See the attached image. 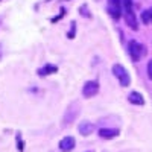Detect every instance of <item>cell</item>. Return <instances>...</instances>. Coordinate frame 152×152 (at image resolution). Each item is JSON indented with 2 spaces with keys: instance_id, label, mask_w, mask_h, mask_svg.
Here are the masks:
<instances>
[{
  "instance_id": "6da1fadb",
  "label": "cell",
  "mask_w": 152,
  "mask_h": 152,
  "mask_svg": "<svg viewBox=\"0 0 152 152\" xmlns=\"http://www.w3.org/2000/svg\"><path fill=\"white\" fill-rule=\"evenodd\" d=\"M79 113H81L79 104H78V102H72V104L66 108V113H64V116H62V126L72 125L76 119H78Z\"/></svg>"
},
{
  "instance_id": "7a4b0ae2",
  "label": "cell",
  "mask_w": 152,
  "mask_h": 152,
  "mask_svg": "<svg viewBox=\"0 0 152 152\" xmlns=\"http://www.w3.org/2000/svg\"><path fill=\"white\" fill-rule=\"evenodd\" d=\"M111 70H113V75L119 79V82H120V85H122V87H128V85L131 84V76H129L128 70H126L122 64L116 62V64L113 66V69H111Z\"/></svg>"
},
{
  "instance_id": "3957f363",
  "label": "cell",
  "mask_w": 152,
  "mask_h": 152,
  "mask_svg": "<svg viewBox=\"0 0 152 152\" xmlns=\"http://www.w3.org/2000/svg\"><path fill=\"white\" fill-rule=\"evenodd\" d=\"M128 53H129L132 61H140L145 56V53H146V49H145L143 44H140L138 41L131 40L128 43Z\"/></svg>"
},
{
  "instance_id": "277c9868",
  "label": "cell",
  "mask_w": 152,
  "mask_h": 152,
  "mask_svg": "<svg viewBox=\"0 0 152 152\" xmlns=\"http://www.w3.org/2000/svg\"><path fill=\"white\" fill-rule=\"evenodd\" d=\"M99 93V82L97 81H87L82 87V96L84 97H93Z\"/></svg>"
},
{
  "instance_id": "5b68a950",
  "label": "cell",
  "mask_w": 152,
  "mask_h": 152,
  "mask_svg": "<svg viewBox=\"0 0 152 152\" xmlns=\"http://www.w3.org/2000/svg\"><path fill=\"white\" fill-rule=\"evenodd\" d=\"M123 18H125V23L128 24L132 31H138V20H137V15L134 14V9L125 11Z\"/></svg>"
},
{
  "instance_id": "8992f818",
  "label": "cell",
  "mask_w": 152,
  "mask_h": 152,
  "mask_svg": "<svg viewBox=\"0 0 152 152\" xmlns=\"http://www.w3.org/2000/svg\"><path fill=\"white\" fill-rule=\"evenodd\" d=\"M75 146H76V140H75L72 135L64 137V138L59 142V145H58V148H59L61 152H70V151L75 149Z\"/></svg>"
},
{
  "instance_id": "52a82bcc",
  "label": "cell",
  "mask_w": 152,
  "mask_h": 152,
  "mask_svg": "<svg viewBox=\"0 0 152 152\" xmlns=\"http://www.w3.org/2000/svg\"><path fill=\"white\" fill-rule=\"evenodd\" d=\"M107 12L110 14L111 18L114 20H119L120 15H122V5H117V3H107Z\"/></svg>"
},
{
  "instance_id": "ba28073f",
  "label": "cell",
  "mask_w": 152,
  "mask_h": 152,
  "mask_svg": "<svg viewBox=\"0 0 152 152\" xmlns=\"http://www.w3.org/2000/svg\"><path fill=\"white\" fill-rule=\"evenodd\" d=\"M78 131H79V134H81V135L87 137V135H90V134L94 131V125H93L91 122H88V120H84V122H81V123H79Z\"/></svg>"
},
{
  "instance_id": "9c48e42d",
  "label": "cell",
  "mask_w": 152,
  "mask_h": 152,
  "mask_svg": "<svg viewBox=\"0 0 152 152\" xmlns=\"http://www.w3.org/2000/svg\"><path fill=\"white\" fill-rule=\"evenodd\" d=\"M117 135H119V129H114V128H100L99 129V137L105 138V140H110V138H114Z\"/></svg>"
},
{
  "instance_id": "30bf717a",
  "label": "cell",
  "mask_w": 152,
  "mask_h": 152,
  "mask_svg": "<svg viewBox=\"0 0 152 152\" xmlns=\"http://www.w3.org/2000/svg\"><path fill=\"white\" fill-rule=\"evenodd\" d=\"M128 100L132 105H145V99L138 91H131L128 96Z\"/></svg>"
},
{
  "instance_id": "8fae6325",
  "label": "cell",
  "mask_w": 152,
  "mask_h": 152,
  "mask_svg": "<svg viewBox=\"0 0 152 152\" xmlns=\"http://www.w3.org/2000/svg\"><path fill=\"white\" fill-rule=\"evenodd\" d=\"M58 72V67L56 66H53V64H46L44 67H41V69H38V75L40 76H49V75H53V73H56Z\"/></svg>"
},
{
  "instance_id": "7c38bea8",
  "label": "cell",
  "mask_w": 152,
  "mask_h": 152,
  "mask_svg": "<svg viewBox=\"0 0 152 152\" xmlns=\"http://www.w3.org/2000/svg\"><path fill=\"white\" fill-rule=\"evenodd\" d=\"M79 14H81L82 17H85V18H91V12L88 11V6H87V5H82V6L79 8Z\"/></svg>"
},
{
  "instance_id": "4fadbf2b",
  "label": "cell",
  "mask_w": 152,
  "mask_h": 152,
  "mask_svg": "<svg viewBox=\"0 0 152 152\" xmlns=\"http://www.w3.org/2000/svg\"><path fill=\"white\" fill-rule=\"evenodd\" d=\"M75 35H76V21L73 20V21H70V31H69V34H67V38L73 40Z\"/></svg>"
},
{
  "instance_id": "5bb4252c",
  "label": "cell",
  "mask_w": 152,
  "mask_h": 152,
  "mask_svg": "<svg viewBox=\"0 0 152 152\" xmlns=\"http://www.w3.org/2000/svg\"><path fill=\"white\" fill-rule=\"evenodd\" d=\"M142 21H143L145 24H149V23H151V14H149V9H146V11H143V12H142Z\"/></svg>"
},
{
  "instance_id": "9a60e30c",
  "label": "cell",
  "mask_w": 152,
  "mask_h": 152,
  "mask_svg": "<svg viewBox=\"0 0 152 152\" xmlns=\"http://www.w3.org/2000/svg\"><path fill=\"white\" fill-rule=\"evenodd\" d=\"M122 6L125 8V11H129L134 8V2L132 0H122Z\"/></svg>"
},
{
  "instance_id": "2e32d148",
  "label": "cell",
  "mask_w": 152,
  "mask_h": 152,
  "mask_svg": "<svg viewBox=\"0 0 152 152\" xmlns=\"http://www.w3.org/2000/svg\"><path fill=\"white\" fill-rule=\"evenodd\" d=\"M146 70H148V78L152 81V59L148 62V67H146Z\"/></svg>"
},
{
  "instance_id": "e0dca14e",
  "label": "cell",
  "mask_w": 152,
  "mask_h": 152,
  "mask_svg": "<svg viewBox=\"0 0 152 152\" xmlns=\"http://www.w3.org/2000/svg\"><path fill=\"white\" fill-rule=\"evenodd\" d=\"M64 14H66V8H61V14L56 17V18H52V21L55 23V21H58V20H61L62 17H64Z\"/></svg>"
},
{
  "instance_id": "ac0fdd59",
  "label": "cell",
  "mask_w": 152,
  "mask_h": 152,
  "mask_svg": "<svg viewBox=\"0 0 152 152\" xmlns=\"http://www.w3.org/2000/svg\"><path fill=\"white\" fill-rule=\"evenodd\" d=\"M17 146H18V151H23L24 148H23V142H21V137H20V134L17 135Z\"/></svg>"
},
{
  "instance_id": "d6986e66",
  "label": "cell",
  "mask_w": 152,
  "mask_h": 152,
  "mask_svg": "<svg viewBox=\"0 0 152 152\" xmlns=\"http://www.w3.org/2000/svg\"><path fill=\"white\" fill-rule=\"evenodd\" d=\"M149 14H151V23H152V8H149Z\"/></svg>"
}]
</instances>
